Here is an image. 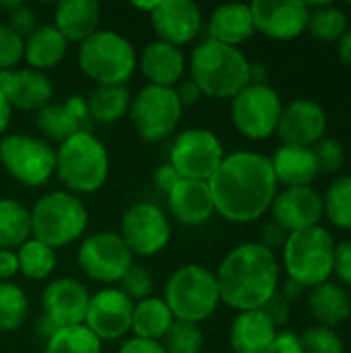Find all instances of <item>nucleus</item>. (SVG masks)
Instances as JSON below:
<instances>
[{"instance_id":"20e7f679","label":"nucleus","mask_w":351,"mask_h":353,"mask_svg":"<svg viewBox=\"0 0 351 353\" xmlns=\"http://www.w3.org/2000/svg\"><path fill=\"white\" fill-rule=\"evenodd\" d=\"M108 174V151L89 130L66 139L56 149V176L74 196L97 192L106 184Z\"/></svg>"},{"instance_id":"c9c22d12","label":"nucleus","mask_w":351,"mask_h":353,"mask_svg":"<svg viewBox=\"0 0 351 353\" xmlns=\"http://www.w3.org/2000/svg\"><path fill=\"white\" fill-rule=\"evenodd\" d=\"M325 217L339 230L351 232V176L335 178L323 196Z\"/></svg>"},{"instance_id":"39448f33","label":"nucleus","mask_w":351,"mask_h":353,"mask_svg":"<svg viewBox=\"0 0 351 353\" xmlns=\"http://www.w3.org/2000/svg\"><path fill=\"white\" fill-rule=\"evenodd\" d=\"M31 213V236L50 248H62L79 240L89 223L85 203L68 190L43 194Z\"/></svg>"},{"instance_id":"49530a36","label":"nucleus","mask_w":351,"mask_h":353,"mask_svg":"<svg viewBox=\"0 0 351 353\" xmlns=\"http://www.w3.org/2000/svg\"><path fill=\"white\" fill-rule=\"evenodd\" d=\"M267 316H269V321L279 329V327H283L288 321H290V302L279 294V290L273 294V298L261 308Z\"/></svg>"},{"instance_id":"393cba45","label":"nucleus","mask_w":351,"mask_h":353,"mask_svg":"<svg viewBox=\"0 0 351 353\" xmlns=\"http://www.w3.org/2000/svg\"><path fill=\"white\" fill-rule=\"evenodd\" d=\"M277 333V327L263 310L238 312L230 327V345L234 353H265Z\"/></svg>"},{"instance_id":"423d86ee","label":"nucleus","mask_w":351,"mask_h":353,"mask_svg":"<svg viewBox=\"0 0 351 353\" xmlns=\"http://www.w3.org/2000/svg\"><path fill=\"white\" fill-rule=\"evenodd\" d=\"M281 252L288 279L306 290L329 281L333 275L335 240L323 225L290 234Z\"/></svg>"},{"instance_id":"a211bd4d","label":"nucleus","mask_w":351,"mask_h":353,"mask_svg":"<svg viewBox=\"0 0 351 353\" xmlns=\"http://www.w3.org/2000/svg\"><path fill=\"white\" fill-rule=\"evenodd\" d=\"M271 211L273 221L288 234L321 225V219L325 217L323 196L312 186H294L277 192Z\"/></svg>"},{"instance_id":"72a5a7b5","label":"nucleus","mask_w":351,"mask_h":353,"mask_svg":"<svg viewBox=\"0 0 351 353\" xmlns=\"http://www.w3.org/2000/svg\"><path fill=\"white\" fill-rule=\"evenodd\" d=\"M308 31L314 39L333 43L343 37V33L350 29L348 25V14L341 6L335 4H308Z\"/></svg>"},{"instance_id":"37998d69","label":"nucleus","mask_w":351,"mask_h":353,"mask_svg":"<svg viewBox=\"0 0 351 353\" xmlns=\"http://www.w3.org/2000/svg\"><path fill=\"white\" fill-rule=\"evenodd\" d=\"M25 54V39L19 37L8 25L0 23V72L12 70Z\"/></svg>"},{"instance_id":"2f4dec72","label":"nucleus","mask_w":351,"mask_h":353,"mask_svg":"<svg viewBox=\"0 0 351 353\" xmlns=\"http://www.w3.org/2000/svg\"><path fill=\"white\" fill-rule=\"evenodd\" d=\"M87 99L89 118L101 124H114L130 112V91L126 85H97Z\"/></svg>"},{"instance_id":"cd10ccee","label":"nucleus","mask_w":351,"mask_h":353,"mask_svg":"<svg viewBox=\"0 0 351 353\" xmlns=\"http://www.w3.org/2000/svg\"><path fill=\"white\" fill-rule=\"evenodd\" d=\"M271 168L277 184H283L285 188L310 186L321 174L314 151L310 147L281 145L271 157Z\"/></svg>"},{"instance_id":"f257e3e1","label":"nucleus","mask_w":351,"mask_h":353,"mask_svg":"<svg viewBox=\"0 0 351 353\" xmlns=\"http://www.w3.org/2000/svg\"><path fill=\"white\" fill-rule=\"evenodd\" d=\"M277 186L271 159L254 151L225 155L209 180L215 211L232 223L261 219L271 209Z\"/></svg>"},{"instance_id":"a19ab883","label":"nucleus","mask_w":351,"mask_h":353,"mask_svg":"<svg viewBox=\"0 0 351 353\" xmlns=\"http://www.w3.org/2000/svg\"><path fill=\"white\" fill-rule=\"evenodd\" d=\"M118 283H120L118 290H120L126 298H130L132 302L147 300V298H151V294H153V275H151L147 269L137 267V265H132V267L126 271V275H124Z\"/></svg>"},{"instance_id":"4468645a","label":"nucleus","mask_w":351,"mask_h":353,"mask_svg":"<svg viewBox=\"0 0 351 353\" xmlns=\"http://www.w3.org/2000/svg\"><path fill=\"white\" fill-rule=\"evenodd\" d=\"M120 238L132 256H153L170 244L172 225L168 215L155 203H134L122 215Z\"/></svg>"},{"instance_id":"2eb2a0df","label":"nucleus","mask_w":351,"mask_h":353,"mask_svg":"<svg viewBox=\"0 0 351 353\" xmlns=\"http://www.w3.org/2000/svg\"><path fill=\"white\" fill-rule=\"evenodd\" d=\"M134 302L118 288L99 290L89 300L85 327L99 341H116L132 329Z\"/></svg>"},{"instance_id":"6e6d98bb","label":"nucleus","mask_w":351,"mask_h":353,"mask_svg":"<svg viewBox=\"0 0 351 353\" xmlns=\"http://www.w3.org/2000/svg\"><path fill=\"white\" fill-rule=\"evenodd\" d=\"M304 292H306V288H302L300 283H296V281H292V279H288V281H285V285L279 290V294H281L290 304H292V302H296Z\"/></svg>"},{"instance_id":"9d476101","label":"nucleus","mask_w":351,"mask_h":353,"mask_svg":"<svg viewBox=\"0 0 351 353\" xmlns=\"http://www.w3.org/2000/svg\"><path fill=\"white\" fill-rule=\"evenodd\" d=\"M0 163L25 186H43L56 174V151L43 139L6 134L0 141Z\"/></svg>"},{"instance_id":"bb28decb","label":"nucleus","mask_w":351,"mask_h":353,"mask_svg":"<svg viewBox=\"0 0 351 353\" xmlns=\"http://www.w3.org/2000/svg\"><path fill=\"white\" fill-rule=\"evenodd\" d=\"M209 39L238 48L240 43L248 41L254 33V23H252V12L250 4H221L217 6L207 23Z\"/></svg>"},{"instance_id":"dca6fc26","label":"nucleus","mask_w":351,"mask_h":353,"mask_svg":"<svg viewBox=\"0 0 351 353\" xmlns=\"http://www.w3.org/2000/svg\"><path fill=\"white\" fill-rule=\"evenodd\" d=\"M254 31L275 41L300 37L308 27V4L300 0H254L250 4Z\"/></svg>"},{"instance_id":"473e14b6","label":"nucleus","mask_w":351,"mask_h":353,"mask_svg":"<svg viewBox=\"0 0 351 353\" xmlns=\"http://www.w3.org/2000/svg\"><path fill=\"white\" fill-rule=\"evenodd\" d=\"M31 236V213L14 199H0V250L23 246Z\"/></svg>"},{"instance_id":"b1692460","label":"nucleus","mask_w":351,"mask_h":353,"mask_svg":"<svg viewBox=\"0 0 351 353\" xmlns=\"http://www.w3.org/2000/svg\"><path fill=\"white\" fill-rule=\"evenodd\" d=\"M170 213L184 225H201L215 213L209 182L180 180L168 194Z\"/></svg>"},{"instance_id":"c03bdc74","label":"nucleus","mask_w":351,"mask_h":353,"mask_svg":"<svg viewBox=\"0 0 351 353\" xmlns=\"http://www.w3.org/2000/svg\"><path fill=\"white\" fill-rule=\"evenodd\" d=\"M8 27L19 35V37H29L35 29H37V17L31 8H27L25 4L17 6L14 10H10L8 14Z\"/></svg>"},{"instance_id":"e433bc0d","label":"nucleus","mask_w":351,"mask_h":353,"mask_svg":"<svg viewBox=\"0 0 351 353\" xmlns=\"http://www.w3.org/2000/svg\"><path fill=\"white\" fill-rule=\"evenodd\" d=\"M43 353H101V341L85 325L64 327L46 341Z\"/></svg>"},{"instance_id":"c756f323","label":"nucleus","mask_w":351,"mask_h":353,"mask_svg":"<svg viewBox=\"0 0 351 353\" xmlns=\"http://www.w3.org/2000/svg\"><path fill=\"white\" fill-rule=\"evenodd\" d=\"M68 41L54 25H37V29L25 37V54L23 58L33 70L54 68L66 54Z\"/></svg>"},{"instance_id":"412c9836","label":"nucleus","mask_w":351,"mask_h":353,"mask_svg":"<svg viewBox=\"0 0 351 353\" xmlns=\"http://www.w3.org/2000/svg\"><path fill=\"white\" fill-rule=\"evenodd\" d=\"M0 93L6 97L10 108L23 112H39L54 95L50 79L33 68H12L0 72Z\"/></svg>"},{"instance_id":"ddd939ff","label":"nucleus","mask_w":351,"mask_h":353,"mask_svg":"<svg viewBox=\"0 0 351 353\" xmlns=\"http://www.w3.org/2000/svg\"><path fill=\"white\" fill-rule=\"evenodd\" d=\"M81 271L101 283H118L132 267V252L116 232H97L83 240L77 254Z\"/></svg>"},{"instance_id":"7c9ffc66","label":"nucleus","mask_w":351,"mask_h":353,"mask_svg":"<svg viewBox=\"0 0 351 353\" xmlns=\"http://www.w3.org/2000/svg\"><path fill=\"white\" fill-rule=\"evenodd\" d=\"M174 314L170 312L163 298H147L134 304L132 312V329L139 339L159 341L168 335L170 327L174 325Z\"/></svg>"},{"instance_id":"3c124183","label":"nucleus","mask_w":351,"mask_h":353,"mask_svg":"<svg viewBox=\"0 0 351 353\" xmlns=\"http://www.w3.org/2000/svg\"><path fill=\"white\" fill-rule=\"evenodd\" d=\"M174 91H176V95H178V99H180V103H182V108H188V105H194L199 99H201V89L190 81V79H182L176 87H174Z\"/></svg>"},{"instance_id":"a878e982","label":"nucleus","mask_w":351,"mask_h":353,"mask_svg":"<svg viewBox=\"0 0 351 353\" xmlns=\"http://www.w3.org/2000/svg\"><path fill=\"white\" fill-rule=\"evenodd\" d=\"M101 8L95 0H62L56 4L54 27L66 41H85L99 31Z\"/></svg>"},{"instance_id":"5701e85b","label":"nucleus","mask_w":351,"mask_h":353,"mask_svg":"<svg viewBox=\"0 0 351 353\" xmlns=\"http://www.w3.org/2000/svg\"><path fill=\"white\" fill-rule=\"evenodd\" d=\"M137 66L149 81V85L157 87H176L188 68L184 52L166 41H151L145 46Z\"/></svg>"},{"instance_id":"1a4fd4ad","label":"nucleus","mask_w":351,"mask_h":353,"mask_svg":"<svg viewBox=\"0 0 351 353\" xmlns=\"http://www.w3.org/2000/svg\"><path fill=\"white\" fill-rule=\"evenodd\" d=\"M182 103L174 87L145 85L130 101V120L139 137L147 143H159L174 134L182 118Z\"/></svg>"},{"instance_id":"6ab92c4d","label":"nucleus","mask_w":351,"mask_h":353,"mask_svg":"<svg viewBox=\"0 0 351 353\" xmlns=\"http://www.w3.org/2000/svg\"><path fill=\"white\" fill-rule=\"evenodd\" d=\"M159 41L182 48L203 29V12L192 0H159L149 14Z\"/></svg>"},{"instance_id":"aec40b11","label":"nucleus","mask_w":351,"mask_h":353,"mask_svg":"<svg viewBox=\"0 0 351 353\" xmlns=\"http://www.w3.org/2000/svg\"><path fill=\"white\" fill-rule=\"evenodd\" d=\"M89 300L91 296L81 281L70 277L56 279L48 283L41 294L43 316L50 319L58 329L85 325Z\"/></svg>"},{"instance_id":"0eeeda50","label":"nucleus","mask_w":351,"mask_h":353,"mask_svg":"<svg viewBox=\"0 0 351 353\" xmlns=\"http://www.w3.org/2000/svg\"><path fill=\"white\" fill-rule=\"evenodd\" d=\"M77 60L85 77L97 85H124L137 68L132 43L112 29H99L81 41Z\"/></svg>"},{"instance_id":"603ef678","label":"nucleus","mask_w":351,"mask_h":353,"mask_svg":"<svg viewBox=\"0 0 351 353\" xmlns=\"http://www.w3.org/2000/svg\"><path fill=\"white\" fill-rule=\"evenodd\" d=\"M118 353H166L159 341H147V339H130L126 341Z\"/></svg>"},{"instance_id":"7ed1b4c3","label":"nucleus","mask_w":351,"mask_h":353,"mask_svg":"<svg viewBox=\"0 0 351 353\" xmlns=\"http://www.w3.org/2000/svg\"><path fill=\"white\" fill-rule=\"evenodd\" d=\"M186 64L190 81L209 97L232 99L250 85V60L242 50L209 37L192 50Z\"/></svg>"},{"instance_id":"4c0bfd02","label":"nucleus","mask_w":351,"mask_h":353,"mask_svg":"<svg viewBox=\"0 0 351 353\" xmlns=\"http://www.w3.org/2000/svg\"><path fill=\"white\" fill-rule=\"evenodd\" d=\"M29 314V300L25 292L10 283L0 281V333L17 331Z\"/></svg>"},{"instance_id":"de8ad7c7","label":"nucleus","mask_w":351,"mask_h":353,"mask_svg":"<svg viewBox=\"0 0 351 353\" xmlns=\"http://www.w3.org/2000/svg\"><path fill=\"white\" fill-rule=\"evenodd\" d=\"M180 180H182L180 174H178L170 163L159 165V168L155 170V174H153V184H155V188H157L161 194H166V196L174 190V186H176Z\"/></svg>"},{"instance_id":"58836bf2","label":"nucleus","mask_w":351,"mask_h":353,"mask_svg":"<svg viewBox=\"0 0 351 353\" xmlns=\"http://www.w3.org/2000/svg\"><path fill=\"white\" fill-rule=\"evenodd\" d=\"M203 331L194 323L174 321L168 335L161 339L166 353H201L203 350Z\"/></svg>"},{"instance_id":"8fccbe9b","label":"nucleus","mask_w":351,"mask_h":353,"mask_svg":"<svg viewBox=\"0 0 351 353\" xmlns=\"http://www.w3.org/2000/svg\"><path fill=\"white\" fill-rule=\"evenodd\" d=\"M288 236H290V234H288L279 223L271 221V223H267V225L263 228V240H261V244H263L265 248H269L271 252H275L277 248H283Z\"/></svg>"},{"instance_id":"a18cd8bd","label":"nucleus","mask_w":351,"mask_h":353,"mask_svg":"<svg viewBox=\"0 0 351 353\" xmlns=\"http://www.w3.org/2000/svg\"><path fill=\"white\" fill-rule=\"evenodd\" d=\"M333 275L351 288V238L335 244V261H333Z\"/></svg>"},{"instance_id":"f8f14e48","label":"nucleus","mask_w":351,"mask_h":353,"mask_svg":"<svg viewBox=\"0 0 351 353\" xmlns=\"http://www.w3.org/2000/svg\"><path fill=\"white\" fill-rule=\"evenodd\" d=\"M223 157V145L209 128H188L180 132L170 149V165L182 180L209 182Z\"/></svg>"},{"instance_id":"ea45409f","label":"nucleus","mask_w":351,"mask_h":353,"mask_svg":"<svg viewBox=\"0 0 351 353\" xmlns=\"http://www.w3.org/2000/svg\"><path fill=\"white\" fill-rule=\"evenodd\" d=\"M298 339L304 353H343V339L339 333L323 325L306 327Z\"/></svg>"},{"instance_id":"c85d7f7f","label":"nucleus","mask_w":351,"mask_h":353,"mask_svg":"<svg viewBox=\"0 0 351 353\" xmlns=\"http://www.w3.org/2000/svg\"><path fill=\"white\" fill-rule=\"evenodd\" d=\"M308 308L317 319V325L337 329L351 316V298L341 283L325 281L310 290Z\"/></svg>"},{"instance_id":"4be33fe9","label":"nucleus","mask_w":351,"mask_h":353,"mask_svg":"<svg viewBox=\"0 0 351 353\" xmlns=\"http://www.w3.org/2000/svg\"><path fill=\"white\" fill-rule=\"evenodd\" d=\"M89 110L83 95H70L64 103H48L37 112V128L56 143L89 130Z\"/></svg>"},{"instance_id":"4d7b16f0","label":"nucleus","mask_w":351,"mask_h":353,"mask_svg":"<svg viewBox=\"0 0 351 353\" xmlns=\"http://www.w3.org/2000/svg\"><path fill=\"white\" fill-rule=\"evenodd\" d=\"M35 331H37V335H39V337H43V339L48 341V339H52V337L56 335L58 327H56L50 319L41 316V319L37 321V329H35Z\"/></svg>"},{"instance_id":"13d9d810","label":"nucleus","mask_w":351,"mask_h":353,"mask_svg":"<svg viewBox=\"0 0 351 353\" xmlns=\"http://www.w3.org/2000/svg\"><path fill=\"white\" fill-rule=\"evenodd\" d=\"M10 114H12V108H10V103L6 101V97L0 93V134L8 128V124H10Z\"/></svg>"},{"instance_id":"f704fd0d","label":"nucleus","mask_w":351,"mask_h":353,"mask_svg":"<svg viewBox=\"0 0 351 353\" xmlns=\"http://www.w3.org/2000/svg\"><path fill=\"white\" fill-rule=\"evenodd\" d=\"M19 259V273H23L27 279H46L56 269V252L48 244L31 238L17 250Z\"/></svg>"},{"instance_id":"79ce46f5","label":"nucleus","mask_w":351,"mask_h":353,"mask_svg":"<svg viewBox=\"0 0 351 353\" xmlns=\"http://www.w3.org/2000/svg\"><path fill=\"white\" fill-rule=\"evenodd\" d=\"M314 157H317V165L321 174H335L341 170L343 161H345V149L337 139H321L314 147Z\"/></svg>"},{"instance_id":"864d4df0","label":"nucleus","mask_w":351,"mask_h":353,"mask_svg":"<svg viewBox=\"0 0 351 353\" xmlns=\"http://www.w3.org/2000/svg\"><path fill=\"white\" fill-rule=\"evenodd\" d=\"M19 273V259L14 250H0V281H8Z\"/></svg>"},{"instance_id":"bf43d9fd","label":"nucleus","mask_w":351,"mask_h":353,"mask_svg":"<svg viewBox=\"0 0 351 353\" xmlns=\"http://www.w3.org/2000/svg\"><path fill=\"white\" fill-rule=\"evenodd\" d=\"M157 2H159V0H155V2H134L132 6H134V8H139V10H147V12L151 14V12L155 10Z\"/></svg>"},{"instance_id":"09e8293b","label":"nucleus","mask_w":351,"mask_h":353,"mask_svg":"<svg viewBox=\"0 0 351 353\" xmlns=\"http://www.w3.org/2000/svg\"><path fill=\"white\" fill-rule=\"evenodd\" d=\"M265 353H304L302 345H300V339L296 333L292 331H279L275 341L271 343V347Z\"/></svg>"},{"instance_id":"6e6552de","label":"nucleus","mask_w":351,"mask_h":353,"mask_svg":"<svg viewBox=\"0 0 351 353\" xmlns=\"http://www.w3.org/2000/svg\"><path fill=\"white\" fill-rule=\"evenodd\" d=\"M163 302L176 321L194 325L207 321L221 302L215 273L194 263L180 267L166 283Z\"/></svg>"},{"instance_id":"f03ea898","label":"nucleus","mask_w":351,"mask_h":353,"mask_svg":"<svg viewBox=\"0 0 351 353\" xmlns=\"http://www.w3.org/2000/svg\"><path fill=\"white\" fill-rule=\"evenodd\" d=\"M215 279L223 304L238 312L261 310L279 290V261L261 242H244L228 252Z\"/></svg>"},{"instance_id":"f3484780","label":"nucleus","mask_w":351,"mask_h":353,"mask_svg":"<svg viewBox=\"0 0 351 353\" xmlns=\"http://www.w3.org/2000/svg\"><path fill=\"white\" fill-rule=\"evenodd\" d=\"M327 132V112L314 99H294L281 112L277 124V137L283 145L314 147Z\"/></svg>"},{"instance_id":"9b49d317","label":"nucleus","mask_w":351,"mask_h":353,"mask_svg":"<svg viewBox=\"0 0 351 353\" xmlns=\"http://www.w3.org/2000/svg\"><path fill=\"white\" fill-rule=\"evenodd\" d=\"M281 112V97L271 85L250 83L232 97V124L250 141H265L275 134Z\"/></svg>"},{"instance_id":"5fc2aeb1","label":"nucleus","mask_w":351,"mask_h":353,"mask_svg":"<svg viewBox=\"0 0 351 353\" xmlns=\"http://www.w3.org/2000/svg\"><path fill=\"white\" fill-rule=\"evenodd\" d=\"M337 54H339L341 62L351 68V27L343 33V37L337 41Z\"/></svg>"}]
</instances>
